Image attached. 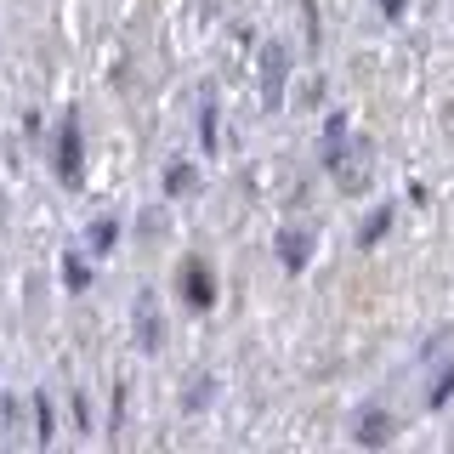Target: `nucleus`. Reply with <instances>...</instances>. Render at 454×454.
Here are the masks:
<instances>
[{
  "label": "nucleus",
  "mask_w": 454,
  "mask_h": 454,
  "mask_svg": "<svg viewBox=\"0 0 454 454\" xmlns=\"http://www.w3.org/2000/svg\"><path fill=\"white\" fill-rule=\"evenodd\" d=\"M324 165L340 176V188H358L364 165H352V131H347V114H330L324 120Z\"/></svg>",
  "instance_id": "obj_1"
},
{
  "label": "nucleus",
  "mask_w": 454,
  "mask_h": 454,
  "mask_svg": "<svg viewBox=\"0 0 454 454\" xmlns=\"http://www.w3.org/2000/svg\"><path fill=\"white\" fill-rule=\"evenodd\" d=\"M57 170H63L68 188L80 182V125H74V120L63 125V142H57Z\"/></svg>",
  "instance_id": "obj_2"
},
{
  "label": "nucleus",
  "mask_w": 454,
  "mask_h": 454,
  "mask_svg": "<svg viewBox=\"0 0 454 454\" xmlns=\"http://www.w3.org/2000/svg\"><path fill=\"white\" fill-rule=\"evenodd\" d=\"M307 255H312V239L301 233V227H284V233H278V262L290 267V273H301Z\"/></svg>",
  "instance_id": "obj_3"
},
{
  "label": "nucleus",
  "mask_w": 454,
  "mask_h": 454,
  "mask_svg": "<svg viewBox=\"0 0 454 454\" xmlns=\"http://www.w3.org/2000/svg\"><path fill=\"white\" fill-rule=\"evenodd\" d=\"M182 284H188V301L193 307H210V295H216V290H210V267L205 262H188V278H182Z\"/></svg>",
  "instance_id": "obj_4"
},
{
  "label": "nucleus",
  "mask_w": 454,
  "mask_h": 454,
  "mask_svg": "<svg viewBox=\"0 0 454 454\" xmlns=\"http://www.w3.org/2000/svg\"><path fill=\"white\" fill-rule=\"evenodd\" d=\"M449 392H454V364L437 369V380H432V392H426V403H432V409H443V403H449Z\"/></svg>",
  "instance_id": "obj_5"
},
{
  "label": "nucleus",
  "mask_w": 454,
  "mask_h": 454,
  "mask_svg": "<svg viewBox=\"0 0 454 454\" xmlns=\"http://www.w3.org/2000/svg\"><path fill=\"white\" fill-rule=\"evenodd\" d=\"M193 188V165H170L165 170V193H188Z\"/></svg>",
  "instance_id": "obj_6"
},
{
  "label": "nucleus",
  "mask_w": 454,
  "mask_h": 454,
  "mask_svg": "<svg viewBox=\"0 0 454 454\" xmlns=\"http://www.w3.org/2000/svg\"><path fill=\"white\" fill-rule=\"evenodd\" d=\"M278 85H284V51L267 57V103H278Z\"/></svg>",
  "instance_id": "obj_7"
},
{
  "label": "nucleus",
  "mask_w": 454,
  "mask_h": 454,
  "mask_svg": "<svg viewBox=\"0 0 454 454\" xmlns=\"http://www.w3.org/2000/svg\"><path fill=\"white\" fill-rule=\"evenodd\" d=\"M387 222H392V210H375V216H369V227H364L358 239H364V245H375V239L387 233Z\"/></svg>",
  "instance_id": "obj_8"
},
{
  "label": "nucleus",
  "mask_w": 454,
  "mask_h": 454,
  "mask_svg": "<svg viewBox=\"0 0 454 454\" xmlns=\"http://www.w3.org/2000/svg\"><path fill=\"white\" fill-rule=\"evenodd\" d=\"M199 131H205V148H216V108L205 103V120H199Z\"/></svg>",
  "instance_id": "obj_9"
},
{
  "label": "nucleus",
  "mask_w": 454,
  "mask_h": 454,
  "mask_svg": "<svg viewBox=\"0 0 454 454\" xmlns=\"http://www.w3.org/2000/svg\"><path fill=\"white\" fill-rule=\"evenodd\" d=\"M85 278H91V273H85V262H80V255H68V284L85 290Z\"/></svg>",
  "instance_id": "obj_10"
},
{
  "label": "nucleus",
  "mask_w": 454,
  "mask_h": 454,
  "mask_svg": "<svg viewBox=\"0 0 454 454\" xmlns=\"http://www.w3.org/2000/svg\"><path fill=\"white\" fill-rule=\"evenodd\" d=\"M91 245H97V250H108V245H114V222H97V233H91Z\"/></svg>",
  "instance_id": "obj_11"
},
{
  "label": "nucleus",
  "mask_w": 454,
  "mask_h": 454,
  "mask_svg": "<svg viewBox=\"0 0 454 454\" xmlns=\"http://www.w3.org/2000/svg\"><path fill=\"white\" fill-rule=\"evenodd\" d=\"M358 437H369V443H380V437H387V420H369V426H358Z\"/></svg>",
  "instance_id": "obj_12"
},
{
  "label": "nucleus",
  "mask_w": 454,
  "mask_h": 454,
  "mask_svg": "<svg viewBox=\"0 0 454 454\" xmlns=\"http://www.w3.org/2000/svg\"><path fill=\"white\" fill-rule=\"evenodd\" d=\"M380 12H387V18H397V12H403V0H380Z\"/></svg>",
  "instance_id": "obj_13"
}]
</instances>
